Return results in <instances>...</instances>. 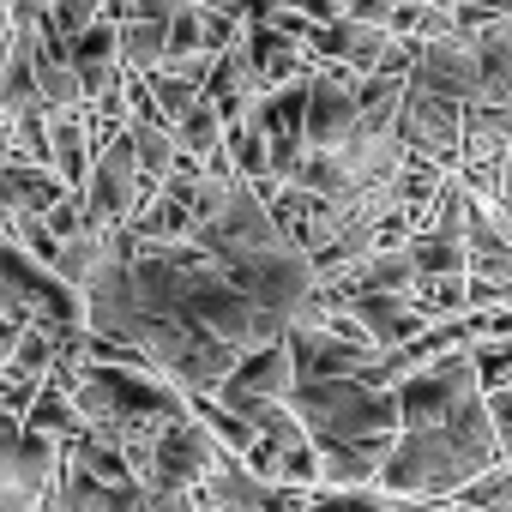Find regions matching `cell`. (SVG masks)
<instances>
[{"mask_svg": "<svg viewBox=\"0 0 512 512\" xmlns=\"http://www.w3.org/2000/svg\"><path fill=\"white\" fill-rule=\"evenodd\" d=\"M488 464H500V446H494V428H488V410L482 398L464 404L458 416L434 422V428H398L374 488L386 500H452L464 482H476Z\"/></svg>", "mask_w": 512, "mask_h": 512, "instance_id": "6da1fadb", "label": "cell"}, {"mask_svg": "<svg viewBox=\"0 0 512 512\" xmlns=\"http://www.w3.org/2000/svg\"><path fill=\"white\" fill-rule=\"evenodd\" d=\"M296 422L314 446H368L398 440V392L362 386V380H296L290 398Z\"/></svg>", "mask_w": 512, "mask_h": 512, "instance_id": "7a4b0ae2", "label": "cell"}, {"mask_svg": "<svg viewBox=\"0 0 512 512\" xmlns=\"http://www.w3.org/2000/svg\"><path fill=\"white\" fill-rule=\"evenodd\" d=\"M482 386H476V362L470 350H452L440 362H428L422 374H410L398 386V428H434L446 416H458L464 404H476Z\"/></svg>", "mask_w": 512, "mask_h": 512, "instance_id": "3957f363", "label": "cell"}, {"mask_svg": "<svg viewBox=\"0 0 512 512\" xmlns=\"http://www.w3.org/2000/svg\"><path fill=\"white\" fill-rule=\"evenodd\" d=\"M55 464L61 446L31 434L25 422L0 428V512H37L55 494Z\"/></svg>", "mask_w": 512, "mask_h": 512, "instance_id": "277c9868", "label": "cell"}, {"mask_svg": "<svg viewBox=\"0 0 512 512\" xmlns=\"http://www.w3.org/2000/svg\"><path fill=\"white\" fill-rule=\"evenodd\" d=\"M79 199H85V223H103V229H121L151 199V187H145V175L133 163V139L127 133L109 139L103 151H91V175H85Z\"/></svg>", "mask_w": 512, "mask_h": 512, "instance_id": "5b68a950", "label": "cell"}, {"mask_svg": "<svg viewBox=\"0 0 512 512\" xmlns=\"http://www.w3.org/2000/svg\"><path fill=\"white\" fill-rule=\"evenodd\" d=\"M362 121V73L320 61L308 73V151H338Z\"/></svg>", "mask_w": 512, "mask_h": 512, "instance_id": "8992f818", "label": "cell"}, {"mask_svg": "<svg viewBox=\"0 0 512 512\" xmlns=\"http://www.w3.org/2000/svg\"><path fill=\"white\" fill-rule=\"evenodd\" d=\"M410 85H422V91H434V97H446L458 109L482 103V55H476V37L470 31H452L440 43H422L416 49V67H410Z\"/></svg>", "mask_w": 512, "mask_h": 512, "instance_id": "52a82bcc", "label": "cell"}, {"mask_svg": "<svg viewBox=\"0 0 512 512\" xmlns=\"http://www.w3.org/2000/svg\"><path fill=\"white\" fill-rule=\"evenodd\" d=\"M398 139H404V151H416V157H428L440 169H458L464 109L446 103V97H434V91H422V85H410L404 109H398Z\"/></svg>", "mask_w": 512, "mask_h": 512, "instance_id": "ba28073f", "label": "cell"}, {"mask_svg": "<svg viewBox=\"0 0 512 512\" xmlns=\"http://www.w3.org/2000/svg\"><path fill=\"white\" fill-rule=\"evenodd\" d=\"M217 458V440L199 428V416H175L163 434H157V452H151V482L145 488H169V494H193L199 476L211 470Z\"/></svg>", "mask_w": 512, "mask_h": 512, "instance_id": "9c48e42d", "label": "cell"}, {"mask_svg": "<svg viewBox=\"0 0 512 512\" xmlns=\"http://www.w3.org/2000/svg\"><path fill=\"white\" fill-rule=\"evenodd\" d=\"M290 344V362H296V380H356L368 368V344H344L338 332H326V320H308V326H290L284 332Z\"/></svg>", "mask_w": 512, "mask_h": 512, "instance_id": "30bf717a", "label": "cell"}, {"mask_svg": "<svg viewBox=\"0 0 512 512\" xmlns=\"http://www.w3.org/2000/svg\"><path fill=\"white\" fill-rule=\"evenodd\" d=\"M356 326H362V338L374 344V350H398V344H410L416 332H428L434 320H422L416 314V302L410 296H332Z\"/></svg>", "mask_w": 512, "mask_h": 512, "instance_id": "8fae6325", "label": "cell"}, {"mask_svg": "<svg viewBox=\"0 0 512 512\" xmlns=\"http://www.w3.org/2000/svg\"><path fill=\"white\" fill-rule=\"evenodd\" d=\"M296 386V362H290V344H266V350H247L229 380L217 386V404H241V398H290Z\"/></svg>", "mask_w": 512, "mask_h": 512, "instance_id": "7c38bea8", "label": "cell"}, {"mask_svg": "<svg viewBox=\"0 0 512 512\" xmlns=\"http://www.w3.org/2000/svg\"><path fill=\"white\" fill-rule=\"evenodd\" d=\"M43 127H49V169L79 193L85 175H91V121H85V109L43 115Z\"/></svg>", "mask_w": 512, "mask_h": 512, "instance_id": "4fadbf2b", "label": "cell"}, {"mask_svg": "<svg viewBox=\"0 0 512 512\" xmlns=\"http://www.w3.org/2000/svg\"><path fill=\"white\" fill-rule=\"evenodd\" d=\"M127 229H133L145 247H181V241H193V235H199L193 211H187V205H175L163 187H157V193H151V199L127 217Z\"/></svg>", "mask_w": 512, "mask_h": 512, "instance_id": "5bb4252c", "label": "cell"}, {"mask_svg": "<svg viewBox=\"0 0 512 512\" xmlns=\"http://www.w3.org/2000/svg\"><path fill=\"white\" fill-rule=\"evenodd\" d=\"M31 434H43V440H55V446H73L79 434H85V416H79V404L55 386V380H43L37 392H31V404H25V416H19Z\"/></svg>", "mask_w": 512, "mask_h": 512, "instance_id": "9a60e30c", "label": "cell"}, {"mask_svg": "<svg viewBox=\"0 0 512 512\" xmlns=\"http://www.w3.org/2000/svg\"><path fill=\"white\" fill-rule=\"evenodd\" d=\"M386 452H392V440H368V446H320V488H374Z\"/></svg>", "mask_w": 512, "mask_h": 512, "instance_id": "2e32d148", "label": "cell"}, {"mask_svg": "<svg viewBox=\"0 0 512 512\" xmlns=\"http://www.w3.org/2000/svg\"><path fill=\"white\" fill-rule=\"evenodd\" d=\"M103 260H109V229H103V223H85L79 235H67V241H61V253H55V266H49V272H55L67 290H79V296H85V284L103 272Z\"/></svg>", "mask_w": 512, "mask_h": 512, "instance_id": "e0dca14e", "label": "cell"}, {"mask_svg": "<svg viewBox=\"0 0 512 512\" xmlns=\"http://www.w3.org/2000/svg\"><path fill=\"white\" fill-rule=\"evenodd\" d=\"M55 338L43 332V326H25V338L13 344V356H7V368H0V380L7 386H19V392H37L43 380H49V368H55Z\"/></svg>", "mask_w": 512, "mask_h": 512, "instance_id": "ac0fdd59", "label": "cell"}, {"mask_svg": "<svg viewBox=\"0 0 512 512\" xmlns=\"http://www.w3.org/2000/svg\"><path fill=\"white\" fill-rule=\"evenodd\" d=\"M223 151H229V163H235V175H241V181H272L266 127L253 121V115H241L235 127H223Z\"/></svg>", "mask_w": 512, "mask_h": 512, "instance_id": "d6986e66", "label": "cell"}, {"mask_svg": "<svg viewBox=\"0 0 512 512\" xmlns=\"http://www.w3.org/2000/svg\"><path fill=\"white\" fill-rule=\"evenodd\" d=\"M145 91H151V103H157V115L175 127L199 97H205V79L199 73H175V67H157V73H145Z\"/></svg>", "mask_w": 512, "mask_h": 512, "instance_id": "ffe728a7", "label": "cell"}, {"mask_svg": "<svg viewBox=\"0 0 512 512\" xmlns=\"http://www.w3.org/2000/svg\"><path fill=\"white\" fill-rule=\"evenodd\" d=\"M169 133H175V151H181V157H193V163H205L211 151H223V115H217L205 97H199V103H193Z\"/></svg>", "mask_w": 512, "mask_h": 512, "instance_id": "44dd1931", "label": "cell"}, {"mask_svg": "<svg viewBox=\"0 0 512 512\" xmlns=\"http://www.w3.org/2000/svg\"><path fill=\"white\" fill-rule=\"evenodd\" d=\"M410 302L422 320H458V314H470V278H416Z\"/></svg>", "mask_w": 512, "mask_h": 512, "instance_id": "7402d4cb", "label": "cell"}, {"mask_svg": "<svg viewBox=\"0 0 512 512\" xmlns=\"http://www.w3.org/2000/svg\"><path fill=\"white\" fill-rule=\"evenodd\" d=\"M452 506H464V512H512V470H506V458L488 464L476 482H464L452 494Z\"/></svg>", "mask_w": 512, "mask_h": 512, "instance_id": "603a6c76", "label": "cell"}, {"mask_svg": "<svg viewBox=\"0 0 512 512\" xmlns=\"http://www.w3.org/2000/svg\"><path fill=\"white\" fill-rule=\"evenodd\" d=\"M386 494L380 488H308L302 512H380Z\"/></svg>", "mask_w": 512, "mask_h": 512, "instance_id": "cb8c5ba5", "label": "cell"}, {"mask_svg": "<svg viewBox=\"0 0 512 512\" xmlns=\"http://www.w3.org/2000/svg\"><path fill=\"white\" fill-rule=\"evenodd\" d=\"M470 362H476V386L482 392L512 386V344H470Z\"/></svg>", "mask_w": 512, "mask_h": 512, "instance_id": "d4e9b609", "label": "cell"}, {"mask_svg": "<svg viewBox=\"0 0 512 512\" xmlns=\"http://www.w3.org/2000/svg\"><path fill=\"white\" fill-rule=\"evenodd\" d=\"M482 410H488L494 446H500V458H506V452H512V386H500V392H482Z\"/></svg>", "mask_w": 512, "mask_h": 512, "instance_id": "484cf974", "label": "cell"}, {"mask_svg": "<svg viewBox=\"0 0 512 512\" xmlns=\"http://www.w3.org/2000/svg\"><path fill=\"white\" fill-rule=\"evenodd\" d=\"M139 512H199L193 494H169V488H145V506Z\"/></svg>", "mask_w": 512, "mask_h": 512, "instance_id": "4316f807", "label": "cell"}, {"mask_svg": "<svg viewBox=\"0 0 512 512\" xmlns=\"http://www.w3.org/2000/svg\"><path fill=\"white\" fill-rule=\"evenodd\" d=\"M19 338H25V320H7V314H0V368H7V356H13Z\"/></svg>", "mask_w": 512, "mask_h": 512, "instance_id": "83f0119b", "label": "cell"}, {"mask_svg": "<svg viewBox=\"0 0 512 512\" xmlns=\"http://www.w3.org/2000/svg\"><path fill=\"white\" fill-rule=\"evenodd\" d=\"M500 199H512V151L500 157Z\"/></svg>", "mask_w": 512, "mask_h": 512, "instance_id": "f1b7e54d", "label": "cell"}, {"mask_svg": "<svg viewBox=\"0 0 512 512\" xmlns=\"http://www.w3.org/2000/svg\"><path fill=\"white\" fill-rule=\"evenodd\" d=\"M494 31H500V43H506V55H512V19H500Z\"/></svg>", "mask_w": 512, "mask_h": 512, "instance_id": "f546056e", "label": "cell"}, {"mask_svg": "<svg viewBox=\"0 0 512 512\" xmlns=\"http://www.w3.org/2000/svg\"><path fill=\"white\" fill-rule=\"evenodd\" d=\"M380 512H398V506H392V500H386V506H380Z\"/></svg>", "mask_w": 512, "mask_h": 512, "instance_id": "4dcf8cb0", "label": "cell"}, {"mask_svg": "<svg viewBox=\"0 0 512 512\" xmlns=\"http://www.w3.org/2000/svg\"><path fill=\"white\" fill-rule=\"evenodd\" d=\"M506 470H512V452H506Z\"/></svg>", "mask_w": 512, "mask_h": 512, "instance_id": "1f68e13d", "label": "cell"}, {"mask_svg": "<svg viewBox=\"0 0 512 512\" xmlns=\"http://www.w3.org/2000/svg\"><path fill=\"white\" fill-rule=\"evenodd\" d=\"M452 512H464V506H452Z\"/></svg>", "mask_w": 512, "mask_h": 512, "instance_id": "d6a6232c", "label": "cell"}, {"mask_svg": "<svg viewBox=\"0 0 512 512\" xmlns=\"http://www.w3.org/2000/svg\"><path fill=\"white\" fill-rule=\"evenodd\" d=\"M55 512H61V506H55Z\"/></svg>", "mask_w": 512, "mask_h": 512, "instance_id": "836d02e7", "label": "cell"}]
</instances>
